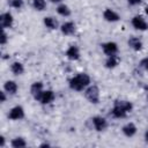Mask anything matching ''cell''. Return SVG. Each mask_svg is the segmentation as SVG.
Returning <instances> with one entry per match:
<instances>
[{
	"instance_id": "1",
	"label": "cell",
	"mask_w": 148,
	"mask_h": 148,
	"mask_svg": "<svg viewBox=\"0 0 148 148\" xmlns=\"http://www.w3.org/2000/svg\"><path fill=\"white\" fill-rule=\"evenodd\" d=\"M89 83H90V77H89L87 74L81 73V74L74 76L73 79H71V81H69V87H71L72 89H74V90L80 91V90H82L83 88H86Z\"/></svg>"
},
{
	"instance_id": "2",
	"label": "cell",
	"mask_w": 148,
	"mask_h": 148,
	"mask_svg": "<svg viewBox=\"0 0 148 148\" xmlns=\"http://www.w3.org/2000/svg\"><path fill=\"white\" fill-rule=\"evenodd\" d=\"M86 97L89 102L97 104L99 102V90L96 86H91L86 90Z\"/></svg>"
},
{
	"instance_id": "3",
	"label": "cell",
	"mask_w": 148,
	"mask_h": 148,
	"mask_svg": "<svg viewBox=\"0 0 148 148\" xmlns=\"http://www.w3.org/2000/svg\"><path fill=\"white\" fill-rule=\"evenodd\" d=\"M43 104H47V103H51L53 99H54V94L53 91L51 90H46V91H42V94L38 96V98Z\"/></svg>"
},
{
	"instance_id": "4",
	"label": "cell",
	"mask_w": 148,
	"mask_h": 148,
	"mask_svg": "<svg viewBox=\"0 0 148 148\" xmlns=\"http://www.w3.org/2000/svg\"><path fill=\"white\" fill-rule=\"evenodd\" d=\"M132 24H133V27H134L135 29H138V30H146V29H148V24L145 22V20H143L141 16H135V17H133Z\"/></svg>"
},
{
	"instance_id": "5",
	"label": "cell",
	"mask_w": 148,
	"mask_h": 148,
	"mask_svg": "<svg viewBox=\"0 0 148 148\" xmlns=\"http://www.w3.org/2000/svg\"><path fill=\"white\" fill-rule=\"evenodd\" d=\"M23 116H24V111H23L22 106H18V105L15 106V108H13L10 110V112H9V118L10 119H14V120L21 119V118H23Z\"/></svg>"
},
{
	"instance_id": "6",
	"label": "cell",
	"mask_w": 148,
	"mask_h": 148,
	"mask_svg": "<svg viewBox=\"0 0 148 148\" xmlns=\"http://www.w3.org/2000/svg\"><path fill=\"white\" fill-rule=\"evenodd\" d=\"M0 23H1V28H9L13 23V16L10 13H3L0 16Z\"/></svg>"
},
{
	"instance_id": "7",
	"label": "cell",
	"mask_w": 148,
	"mask_h": 148,
	"mask_svg": "<svg viewBox=\"0 0 148 148\" xmlns=\"http://www.w3.org/2000/svg\"><path fill=\"white\" fill-rule=\"evenodd\" d=\"M103 51H104V53H106L109 56H112V54H114L118 51V46H117L116 43L109 42V43L103 44Z\"/></svg>"
},
{
	"instance_id": "8",
	"label": "cell",
	"mask_w": 148,
	"mask_h": 148,
	"mask_svg": "<svg viewBox=\"0 0 148 148\" xmlns=\"http://www.w3.org/2000/svg\"><path fill=\"white\" fill-rule=\"evenodd\" d=\"M92 123H94V126L97 131H103L106 127V120L102 117H94Z\"/></svg>"
},
{
	"instance_id": "9",
	"label": "cell",
	"mask_w": 148,
	"mask_h": 148,
	"mask_svg": "<svg viewBox=\"0 0 148 148\" xmlns=\"http://www.w3.org/2000/svg\"><path fill=\"white\" fill-rule=\"evenodd\" d=\"M61 32L65 35H72L75 32V25L73 22H66L61 25Z\"/></svg>"
},
{
	"instance_id": "10",
	"label": "cell",
	"mask_w": 148,
	"mask_h": 148,
	"mask_svg": "<svg viewBox=\"0 0 148 148\" xmlns=\"http://www.w3.org/2000/svg\"><path fill=\"white\" fill-rule=\"evenodd\" d=\"M66 56H67L69 59H72V60H76V59H79V57H80L79 49H77L76 46H69L68 50L66 51Z\"/></svg>"
},
{
	"instance_id": "11",
	"label": "cell",
	"mask_w": 148,
	"mask_h": 148,
	"mask_svg": "<svg viewBox=\"0 0 148 148\" xmlns=\"http://www.w3.org/2000/svg\"><path fill=\"white\" fill-rule=\"evenodd\" d=\"M135 132H136V127H135V125L132 124V123H128V124H126V125L123 127V133H124L126 136H133V135L135 134Z\"/></svg>"
},
{
	"instance_id": "12",
	"label": "cell",
	"mask_w": 148,
	"mask_h": 148,
	"mask_svg": "<svg viewBox=\"0 0 148 148\" xmlns=\"http://www.w3.org/2000/svg\"><path fill=\"white\" fill-rule=\"evenodd\" d=\"M103 15H104V18L109 22H116V21L119 20V15L117 13H114L113 10H111V9H106Z\"/></svg>"
},
{
	"instance_id": "13",
	"label": "cell",
	"mask_w": 148,
	"mask_h": 148,
	"mask_svg": "<svg viewBox=\"0 0 148 148\" xmlns=\"http://www.w3.org/2000/svg\"><path fill=\"white\" fill-rule=\"evenodd\" d=\"M30 90H31V94L35 96V98H38V96L43 91V83L42 82H35V83H32Z\"/></svg>"
},
{
	"instance_id": "14",
	"label": "cell",
	"mask_w": 148,
	"mask_h": 148,
	"mask_svg": "<svg viewBox=\"0 0 148 148\" xmlns=\"http://www.w3.org/2000/svg\"><path fill=\"white\" fill-rule=\"evenodd\" d=\"M128 45H130L132 49L136 50V51L141 50V47H142L141 40H140L139 38H136V37H131V38L128 39Z\"/></svg>"
},
{
	"instance_id": "15",
	"label": "cell",
	"mask_w": 148,
	"mask_h": 148,
	"mask_svg": "<svg viewBox=\"0 0 148 148\" xmlns=\"http://www.w3.org/2000/svg\"><path fill=\"white\" fill-rule=\"evenodd\" d=\"M118 62H119V58H118L117 56L112 54V56H110V57L108 58L105 65H106L108 68H113V67H116V66L118 65Z\"/></svg>"
},
{
	"instance_id": "16",
	"label": "cell",
	"mask_w": 148,
	"mask_h": 148,
	"mask_svg": "<svg viewBox=\"0 0 148 148\" xmlns=\"http://www.w3.org/2000/svg\"><path fill=\"white\" fill-rule=\"evenodd\" d=\"M126 111L124 109H121L120 106L118 105H114V108L112 109V116L116 117V118H124L126 116Z\"/></svg>"
},
{
	"instance_id": "17",
	"label": "cell",
	"mask_w": 148,
	"mask_h": 148,
	"mask_svg": "<svg viewBox=\"0 0 148 148\" xmlns=\"http://www.w3.org/2000/svg\"><path fill=\"white\" fill-rule=\"evenodd\" d=\"M114 105L120 106V108L124 109L126 112H130V111L132 110V108H133L132 103H130V102H127V101H116V102H114Z\"/></svg>"
},
{
	"instance_id": "18",
	"label": "cell",
	"mask_w": 148,
	"mask_h": 148,
	"mask_svg": "<svg viewBox=\"0 0 148 148\" xmlns=\"http://www.w3.org/2000/svg\"><path fill=\"white\" fill-rule=\"evenodd\" d=\"M5 90L8 91L9 94H15L17 90V84L14 81H7L5 83Z\"/></svg>"
},
{
	"instance_id": "19",
	"label": "cell",
	"mask_w": 148,
	"mask_h": 148,
	"mask_svg": "<svg viewBox=\"0 0 148 148\" xmlns=\"http://www.w3.org/2000/svg\"><path fill=\"white\" fill-rule=\"evenodd\" d=\"M10 69H12V72H13L14 74H16V75L22 74V73H23V71H24L23 65H22L21 62H17V61H16V62H13V65H12Z\"/></svg>"
},
{
	"instance_id": "20",
	"label": "cell",
	"mask_w": 148,
	"mask_h": 148,
	"mask_svg": "<svg viewBox=\"0 0 148 148\" xmlns=\"http://www.w3.org/2000/svg\"><path fill=\"white\" fill-rule=\"evenodd\" d=\"M44 23H45V25H46L47 28H50V29H56L57 25H58L57 21H56L53 17H45V18H44Z\"/></svg>"
},
{
	"instance_id": "21",
	"label": "cell",
	"mask_w": 148,
	"mask_h": 148,
	"mask_svg": "<svg viewBox=\"0 0 148 148\" xmlns=\"http://www.w3.org/2000/svg\"><path fill=\"white\" fill-rule=\"evenodd\" d=\"M57 12H58L60 15H62V16H69V15H71V10H69V8H68L66 5H60V6L57 8Z\"/></svg>"
},
{
	"instance_id": "22",
	"label": "cell",
	"mask_w": 148,
	"mask_h": 148,
	"mask_svg": "<svg viewBox=\"0 0 148 148\" xmlns=\"http://www.w3.org/2000/svg\"><path fill=\"white\" fill-rule=\"evenodd\" d=\"M25 141L22 139V138H16L12 141V146L14 148H22V147H25Z\"/></svg>"
},
{
	"instance_id": "23",
	"label": "cell",
	"mask_w": 148,
	"mask_h": 148,
	"mask_svg": "<svg viewBox=\"0 0 148 148\" xmlns=\"http://www.w3.org/2000/svg\"><path fill=\"white\" fill-rule=\"evenodd\" d=\"M32 5L37 10H43L46 6V2H45V0H34Z\"/></svg>"
},
{
	"instance_id": "24",
	"label": "cell",
	"mask_w": 148,
	"mask_h": 148,
	"mask_svg": "<svg viewBox=\"0 0 148 148\" xmlns=\"http://www.w3.org/2000/svg\"><path fill=\"white\" fill-rule=\"evenodd\" d=\"M9 5L14 8H20V7H22L23 1L22 0H9Z\"/></svg>"
},
{
	"instance_id": "25",
	"label": "cell",
	"mask_w": 148,
	"mask_h": 148,
	"mask_svg": "<svg viewBox=\"0 0 148 148\" xmlns=\"http://www.w3.org/2000/svg\"><path fill=\"white\" fill-rule=\"evenodd\" d=\"M6 42H7V35H6V32H5V31H2V34H1V40H0V43L3 45Z\"/></svg>"
},
{
	"instance_id": "26",
	"label": "cell",
	"mask_w": 148,
	"mask_h": 148,
	"mask_svg": "<svg viewBox=\"0 0 148 148\" xmlns=\"http://www.w3.org/2000/svg\"><path fill=\"white\" fill-rule=\"evenodd\" d=\"M141 65H142V67H143V68H146V69L148 71V58L143 59V60L141 61Z\"/></svg>"
},
{
	"instance_id": "27",
	"label": "cell",
	"mask_w": 148,
	"mask_h": 148,
	"mask_svg": "<svg viewBox=\"0 0 148 148\" xmlns=\"http://www.w3.org/2000/svg\"><path fill=\"white\" fill-rule=\"evenodd\" d=\"M128 2H130L131 5H138V3L141 2V0H128Z\"/></svg>"
},
{
	"instance_id": "28",
	"label": "cell",
	"mask_w": 148,
	"mask_h": 148,
	"mask_svg": "<svg viewBox=\"0 0 148 148\" xmlns=\"http://www.w3.org/2000/svg\"><path fill=\"white\" fill-rule=\"evenodd\" d=\"M0 95H1V102H5V101H6V95H5V92L1 91Z\"/></svg>"
},
{
	"instance_id": "29",
	"label": "cell",
	"mask_w": 148,
	"mask_h": 148,
	"mask_svg": "<svg viewBox=\"0 0 148 148\" xmlns=\"http://www.w3.org/2000/svg\"><path fill=\"white\" fill-rule=\"evenodd\" d=\"M0 145H1V146H3V145H5V138H3V136H1V138H0Z\"/></svg>"
},
{
	"instance_id": "30",
	"label": "cell",
	"mask_w": 148,
	"mask_h": 148,
	"mask_svg": "<svg viewBox=\"0 0 148 148\" xmlns=\"http://www.w3.org/2000/svg\"><path fill=\"white\" fill-rule=\"evenodd\" d=\"M145 139H146V141L148 142V131L146 132V134H145Z\"/></svg>"
},
{
	"instance_id": "31",
	"label": "cell",
	"mask_w": 148,
	"mask_h": 148,
	"mask_svg": "<svg viewBox=\"0 0 148 148\" xmlns=\"http://www.w3.org/2000/svg\"><path fill=\"white\" fill-rule=\"evenodd\" d=\"M40 147H49V145L47 143H43V145H40Z\"/></svg>"
},
{
	"instance_id": "32",
	"label": "cell",
	"mask_w": 148,
	"mask_h": 148,
	"mask_svg": "<svg viewBox=\"0 0 148 148\" xmlns=\"http://www.w3.org/2000/svg\"><path fill=\"white\" fill-rule=\"evenodd\" d=\"M52 2H59V1H61V0H51Z\"/></svg>"
},
{
	"instance_id": "33",
	"label": "cell",
	"mask_w": 148,
	"mask_h": 148,
	"mask_svg": "<svg viewBox=\"0 0 148 148\" xmlns=\"http://www.w3.org/2000/svg\"><path fill=\"white\" fill-rule=\"evenodd\" d=\"M146 13H147V15H148V6L146 7Z\"/></svg>"
}]
</instances>
